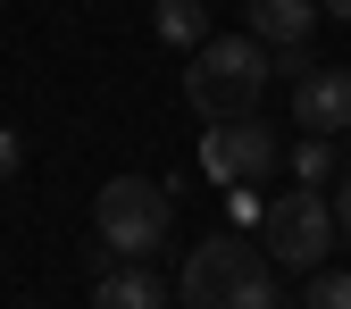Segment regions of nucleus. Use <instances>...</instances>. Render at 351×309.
I'll return each instance as SVG.
<instances>
[{
	"label": "nucleus",
	"instance_id": "nucleus-1",
	"mask_svg": "<svg viewBox=\"0 0 351 309\" xmlns=\"http://www.w3.org/2000/svg\"><path fill=\"white\" fill-rule=\"evenodd\" d=\"M176 301H184V309H285L268 251H251L243 234H209V243H193L184 276H176Z\"/></svg>",
	"mask_w": 351,
	"mask_h": 309
},
{
	"label": "nucleus",
	"instance_id": "nucleus-2",
	"mask_svg": "<svg viewBox=\"0 0 351 309\" xmlns=\"http://www.w3.org/2000/svg\"><path fill=\"white\" fill-rule=\"evenodd\" d=\"M276 59L259 51L251 34H209L193 67H184V101L209 117V125H234V117H259V92H268Z\"/></svg>",
	"mask_w": 351,
	"mask_h": 309
},
{
	"label": "nucleus",
	"instance_id": "nucleus-3",
	"mask_svg": "<svg viewBox=\"0 0 351 309\" xmlns=\"http://www.w3.org/2000/svg\"><path fill=\"white\" fill-rule=\"evenodd\" d=\"M93 234H101L109 259L143 268V259L176 234V201H167V184H151V175H109L101 201H93Z\"/></svg>",
	"mask_w": 351,
	"mask_h": 309
},
{
	"label": "nucleus",
	"instance_id": "nucleus-4",
	"mask_svg": "<svg viewBox=\"0 0 351 309\" xmlns=\"http://www.w3.org/2000/svg\"><path fill=\"white\" fill-rule=\"evenodd\" d=\"M259 226H268V268H301V276H318L326 268V251L343 243L335 234V201L326 193H285V201H268L259 209Z\"/></svg>",
	"mask_w": 351,
	"mask_h": 309
},
{
	"label": "nucleus",
	"instance_id": "nucleus-5",
	"mask_svg": "<svg viewBox=\"0 0 351 309\" xmlns=\"http://www.w3.org/2000/svg\"><path fill=\"white\" fill-rule=\"evenodd\" d=\"M276 159H285V151H276V134H268L259 117H234V125H209V134H201V175L226 184V193H251Z\"/></svg>",
	"mask_w": 351,
	"mask_h": 309
},
{
	"label": "nucleus",
	"instance_id": "nucleus-6",
	"mask_svg": "<svg viewBox=\"0 0 351 309\" xmlns=\"http://www.w3.org/2000/svg\"><path fill=\"white\" fill-rule=\"evenodd\" d=\"M293 117H301V134H351V67H310L293 84Z\"/></svg>",
	"mask_w": 351,
	"mask_h": 309
},
{
	"label": "nucleus",
	"instance_id": "nucleus-7",
	"mask_svg": "<svg viewBox=\"0 0 351 309\" xmlns=\"http://www.w3.org/2000/svg\"><path fill=\"white\" fill-rule=\"evenodd\" d=\"M259 51H285V59H301L310 51V34H318V0H251V25H243Z\"/></svg>",
	"mask_w": 351,
	"mask_h": 309
},
{
	"label": "nucleus",
	"instance_id": "nucleus-8",
	"mask_svg": "<svg viewBox=\"0 0 351 309\" xmlns=\"http://www.w3.org/2000/svg\"><path fill=\"white\" fill-rule=\"evenodd\" d=\"M167 301H176V284L159 268H109L93 284V309H167Z\"/></svg>",
	"mask_w": 351,
	"mask_h": 309
},
{
	"label": "nucleus",
	"instance_id": "nucleus-9",
	"mask_svg": "<svg viewBox=\"0 0 351 309\" xmlns=\"http://www.w3.org/2000/svg\"><path fill=\"white\" fill-rule=\"evenodd\" d=\"M151 25H159L167 51H201V42H209V9H201V0H159Z\"/></svg>",
	"mask_w": 351,
	"mask_h": 309
},
{
	"label": "nucleus",
	"instance_id": "nucleus-10",
	"mask_svg": "<svg viewBox=\"0 0 351 309\" xmlns=\"http://www.w3.org/2000/svg\"><path fill=\"white\" fill-rule=\"evenodd\" d=\"M293 175H301V193H318L326 175H343V151H335V143H318V134H301V151H293Z\"/></svg>",
	"mask_w": 351,
	"mask_h": 309
},
{
	"label": "nucleus",
	"instance_id": "nucleus-11",
	"mask_svg": "<svg viewBox=\"0 0 351 309\" xmlns=\"http://www.w3.org/2000/svg\"><path fill=\"white\" fill-rule=\"evenodd\" d=\"M301 301H310V309H351V276H343V268H318Z\"/></svg>",
	"mask_w": 351,
	"mask_h": 309
},
{
	"label": "nucleus",
	"instance_id": "nucleus-12",
	"mask_svg": "<svg viewBox=\"0 0 351 309\" xmlns=\"http://www.w3.org/2000/svg\"><path fill=\"white\" fill-rule=\"evenodd\" d=\"M17 167H25V143H17V125H0V184H9Z\"/></svg>",
	"mask_w": 351,
	"mask_h": 309
},
{
	"label": "nucleus",
	"instance_id": "nucleus-13",
	"mask_svg": "<svg viewBox=\"0 0 351 309\" xmlns=\"http://www.w3.org/2000/svg\"><path fill=\"white\" fill-rule=\"evenodd\" d=\"M335 234H343V243H351V167H343V175H335Z\"/></svg>",
	"mask_w": 351,
	"mask_h": 309
},
{
	"label": "nucleus",
	"instance_id": "nucleus-14",
	"mask_svg": "<svg viewBox=\"0 0 351 309\" xmlns=\"http://www.w3.org/2000/svg\"><path fill=\"white\" fill-rule=\"evenodd\" d=\"M318 9H326V17H343V25H351V0H318Z\"/></svg>",
	"mask_w": 351,
	"mask_h": 309
}]
</instances>
